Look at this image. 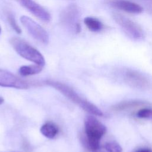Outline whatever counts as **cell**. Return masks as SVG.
I'll list each match as a JSON object with an SVG mask.
<instances>
[{"instance_id":"52a82bcc","label":"cell","mask_w":152,"mask_h":152,"mask_svg":"<svg viewBox=\"0 0 152 152\" xmlns=\"http://www.w3.org/2000/svg\"><path fill=\"white\" fill-rule=\"evenodd\" d=\"M0 86L4 87L26 89L28 87L24 81L20 79L12 73L0 69Z\"/></svg>"},{"instance_id":"d6986e66","label":"cell","mask_w":152,"mask_h":152,"mask_svg":"<svg viewBox=\"0 0 152 152\" xmlns=\"http://www.w3.org/2000/svg\"><path fill=\"white\" fill-rule=\"evenodd\" d=\"M4 99L2 97H0V104H2L4 103Z\"/></svg>"},{"instance_id":"5b68a950","label":"cell","mask_w":152,"mask_h":152,"mask_svg":"<svg viewBox=\"0 0 152 152\" xmlns=\"http://www.w3.org/2000/svg\"><path fill=\"white\" fill-rule=\"evenodd\" d=\"M20 21L23 26L34 39L43 44L49 43V37L48 33L40 25L26 15L21 16Z\"/></svg>"},{"instance_id":"5bb4252c","label":"cell","mask_w":152,"mask_h":152,"mask_svg":"<svg viewBox=\"0 0 152 152\" xmlns=\"http://www.w3.org/2000/svg\"><path fill=\"white\" fill-rule=\"evenodd\" d=\"M43 66L35 64L31 65H24L20 68L19 73L22 76H28L35 75L40 72Z\"/></svg>"},{"instance_id":"ac0fdd59","label":"cell","mask_w":152,"mask_h":152,"mask_svg":"<svg viewBox=\"0 0 152 152\" xmlns=\"http://www.w3.org/2000/svg\"><path fill=\"white\" fill-rule=\"evenodd\" d=\"M134 152H152V150L148 148H141L137 150Z\"/></svg>"},{"instance_id":"2e32d148","label":"cell","mask_w":152,"mask_h":152,"mask_svg":"<svg viewBox=\"0 0 152 152\" xmlns=\"http://www.w3.org/2000/svg\"><path fill=\"white\" fill-rule=\"evenodd\" d=\"M136 116L139 118L152 119V108H142L137 112Z\"/></svg>"},{"instance_id":"6da1fadb","label":"cell","mask_w":152,"mask_h":152,"mask_svg":"<svg viewBox=\"0 0 152 152\" xmlns=\"http://www.w3.org/2000/svg\"><path fill=\"white\" fill-rule=\"evenodd\" d=\"M46 84L60 91L63 95L87 112L94 116H102L103 115L102 111L96 105L81 97L74 90L67 85L52 81H48Z\"/></svg>"},{"instance_id":"7c38bea8","label":"cell","mask_w":152,"mask_h":152,"mask_svg":"<svg viewBox=\"0 0 152 152\" xmlns=\"http://www.w3.org/2000/svg\"><path fill=\"white\" fill-rule=\"evenodd\" d=\"M91 152H122L121 145L115 141H109Z\"/></svg>"},{"instance_id":"8fae6325","label":"cell","mask_w":152,"mask_h":152,"mask_svg":"<svg viewBox=\"0 0 152 152\" xmlns=\"http://www.w3.org/2000/svg\"><path fill=\"white\" fill-rule=\"evenodd\" d=\"M40 131L42 134L45 137L49 139H53L58 134L59 129L53 122H48L42 126Z\"/></svg>"},{"instance_id":"30bf717a","label":"cell","mask_w":152,"mask_h":152,"mask_svg":"<svg viewBox=\"0 0 152 152\" xmlns=\"http://www.w3.org/2000/svg\"><path fill=\"white\" fill-rule=\"evenodd\" d=\"M110 4L116 8L131 14H140L143 11L140 5L128 0H112Z\"/></svg>"},{"instance_id":"7a4b0ae2","label":"cell","mask_w":152,"mask_h":152,"mask_svg":"<svg viewBox=\"0 0 152 152\" xmlns=\"http://www.w3.org/2000/svg\"><path fill=\"white\" fill-rule=\"evenodd\" d=\"M84 129L87 145L91 151L99 148L100 140L106 132V126L93 116H87L84 119Z\"/></svg>"},{"instance_id":"9c48e42d","label":"cell","mask_w":152,"mask_h":152,"mask_svg":"<svg viewBox=\"0 0 152 152\" xmlns=\"http://www.w3.org/2000/svg\"><path fill=\"white\" fill-rule=\"evenodd\" d=\"M125 80L128 84L137 88H145L149 86V82L146 77L134 70H127L125 73Z\"/></svg>"},{"instance_id":"ba28073f","label":"cell","mask_w":152,"mask_h":152,"mask_svg":"<svg viewBox=\"0 0 152 152\" xmlns=\"http://www.w3.org/2000/svg\"><path fill=\"white\" fill-rule=\"evenodd\" d=\"M80 11L78 7L75 4H71L66 7L60 15L61 23L65 26L75 29V27L80 23L78 21Z\"/></svg>"},{"instance_id":"ffe728a7","label":"cell","mask_w":152,"mask_h":152,"mask_svg":"<svg viewBox=\"0 0 152 152\" xmlns=\"http://www.w3.org/2000/svg\"><path fill=\"white\" fill-rule=\"evenodd\" d=\"M1 33V26H0V34Z\"/></svg>"},{"instance_id":"3957f363","label":"cell","mask_w":152,"mask_h":152,"mask_svg":"<svg viewBox=\"0 0 152 152\" xmlns=\"http://www.w3.org/2000/svg\"><path fill=\"white\" fill-rule=\"evenodd\" d=\"M10 43L22 58L43 67L45 65V60L42 53L24 40L18 37H11Z\"/></svg>"},{"instance_id":"e0dca14e","label":"cell","mask_w":152,"mask_h":152,"mask_svg":"<svg viewBox=\"0 0 152 152\" xmlns=\"http://www.w3.org/2000/svg\"><path fill=\"white\" fill-rule=\"evenodd\" d=\"M7 20H8V21L9 24H10L11 27L15 30V32H17L18 34L21 33V30L20 27H19V26L17 24V23L15 21V19L12 14H8L7 15Z\"/></svg>"},{"instance_id":"4fadbf2b","label":"cell","mask_w":152,"mask_h":152,"mask_svg":"<svg viewBox=\"0 0 152 152\" xmlns=\"http://www.w3.org/2000/svg\"><path fill=\"white\" fill-rule=\"evenodd\" d=\"M84 23L88 30L93 32H98L100 31L103 27L102 23L94 17H86L84 19Z\"/></svg>"},{"instance_id":"8992f818","label":"cell","mask_w":152,"mask_h":152,"mask_svg":"<svg viewBox=\"0 0 152 152\" xmlns=\"http://www.w3.org/2000/svg\"><path fill=\"white\" fill-rule=\"evenodd\" d=\"M21 6L33 15L45 22H49L51 20L50 14L40 5L33 0H15Z\"/></svg>"},{"instance_id":"9a60e30c","label":"cell","mask_w":152,"mask_h":152,"mask_svg":"<svg viewBox=\"0 0 152 152\" xmlns=\"http://www.w3.org/2000/svg\"><path fill=\"white\" fill-rule=\"evenodd\" d=\"M144 102L140 101H127L121 102L113 107V109L116 111H121L123 110H125L127 109L140 106L141 105H143Z\"/></svg>"},{"instance_id":"277c9868","label":"cell","mask_w":152,"mask_h":152,"mask_svg":"<svg viewBox=\"0 0 152 152\" xmlns=\"http://www.w3.org/2000/svg\"><path fill=\"white\" fill-rule=\"evenodd\" d=\"M112 17L114 21L129 37L134 40H141L144 38V33L142 28L135 22L118 13H113Z\"/></svg>"}]
</instances>
